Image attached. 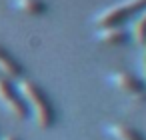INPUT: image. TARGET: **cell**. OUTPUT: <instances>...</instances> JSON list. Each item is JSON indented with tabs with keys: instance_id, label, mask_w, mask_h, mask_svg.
Here are the masks:
<instances>
[{
	"instance_id": "cell-1",
	"label": "cell",
	"mask_w": 146,
	"mask_h": 140,
	"mask_svg": "<svg viewBox=\"0 0 146 140\" xmlns=\"http://www.w3.org/2000/svg\"><path fill=\"white\" fill-rule=\"evenodd\" d=\"M16 90L22 96V100L26 104V110H28V116H32L34 124L40 130L52 128L54 122H56V112H54V106H52L48 94L36 82H32L28 78L16 80Z\"/></svg>"
},
{
	"instance_id": "cell-2",
	"label": "cell",
	"mask_w": 146,
	"mask_h": 140,
	"mask_svg": "<svg viewBox=\"0 0 146 140\" xmlns=\"http://www.w3.org/2000/svg\"><path fill=\"white\" fill-rule=\"evenodd\" d=\"M142 8H146V0H120L116 4H110L108 8L100 10L94 16L96 28L106 26H124L130 18H134Z\"/></svg>"
},
{
	"instance_id": "cell-3",
	"label": "cell",
	"mask_w": 146,
	"mask_h": 140,
	"mask_svg": "<svg viewBox=\"0 0 146 140\" xmlns=\"http://www.w3.org/2000/svg\"><path fill=\"white\" fill-rule=\"evenodd\" d=\"M108 80H110V84L116 90H120L132 102H136V104H144L146 102V84L140 78H136V76H132L128 72L118 70V72H110Z\"/></svg>"
},
{
	"instance_id": "cell-4",
	"label": "cell",
	"mask_w": 146,
	"mask_h": 140,
	"mask_svg": "<svg viewBox=\"0 0 146 140\" xmlns=\"http://www.w3.org/2000/svg\"><path fill=\"white\" fill-rule=\"evenodd\" d=\"M0 106H2L10 116H14L18 120L28 118L26 104H24L22 96L18 94L16 84H12V80L4 78V76H0Z\"/></svg>"
},
{
	"instance_id": "cell-5",
	"label": "cell",
	"mask_w": 146,
	"mask_h": 140,
	"mask_svg": "<svg viewBox=\"0 0 146 140\" xmlns=\"http://www.w3.org/2000/svg\"><path fill=\"white\" fill-rule=\"evenodd\" d=\"M0 72H2V76L8 78V80H20L22 74H24L22 64L4 46H0Z\"/></svg>"
},
{
	"instance_id": "cell-6",
	"label": "cell",
	"mask_w": 146,
	"mask_h": 140,
	"mask_svg": "<svg viewBox=\"0 0 146 140\" xmlns=\"http://www.w3.org/2000/svg\"><path fill=\"white\" fill-rule=\"evenodd\" d=\"M96 40L104 42V44H126L130 40L128 30L124 26H106V28H98L96 30Z\"/></svg>"
},
{
	"instance_id": "cell-7",
	"label": "cell",
	"mask_w": 146,
	"mask_h": 140,
	"mask_svg": "<svg viewBox=\"0 0 146 140\" xmlns=\"http://www.w3.org/2000/svg\"><path fill=\"white\" fill-rule=\"evenodd\" d=\"M128 36H130V40L136 42V44H142V42L146 40V8H142V10L132 18V22H130V26H128Z\"/></svg>"
},
{
	"instance_id": "cell-8",
	"label": "cell",
	"mask_w": 146,
	"mask_h": 140,
	"mask_svg": "<svg viewBox=\"0 0 146 140\" xmlns=\"http://www.w3.org/2000/svg\"><path fill=\"white\" fill-rule=\"evenodd\" d=\"M106 130L114 140H144V136L128 124H108Z\"/></svg>"
},
{
	"instance_id": "cell-9",
	"label": "cell",
	"mask_w": 146,
	"mask_h": 140,
	"mask_svg": "<svg viewBox=\"0 0 146 140\" xmlns=\"http://www.w3.org/2000/svg\"><path fill=\"white\" fill-rule=\"evenodd\" d=\"M16 10L24 12V14H32V16H40L44 12H48V4L44 0H14Z\"/></svg>"
},
{
	"instance_id": "cell-10",
	"label": "cell",
	"mask_w": 146,
	"mask_h": 140,
	"mask_svg": "<svg viewBox=\"0 0 146 140\" xmlns=\"http://www.w3.org/2000/svg\"><path fill=\"white\" fill-rule=\"evenodd\" d=\"M140 46H142V52H140V72H142V82L146 84V40Z\"/></svg>"
},
{
	"instance_id": "cell-11",
	"label": "cell",
	"mask_w": 146,
	"mask_h": 140,
	"mask_svg": "<svg viewBox=\"0 0 146 140\" xmlns=\"http://www.w3.org/2000/svg\"><path fill=\"white\" fill-rule=\"evenodd\" d=\"M2 140H18V138H16V136H12V134H6Z\"/></svg>"
}]
</instances>
